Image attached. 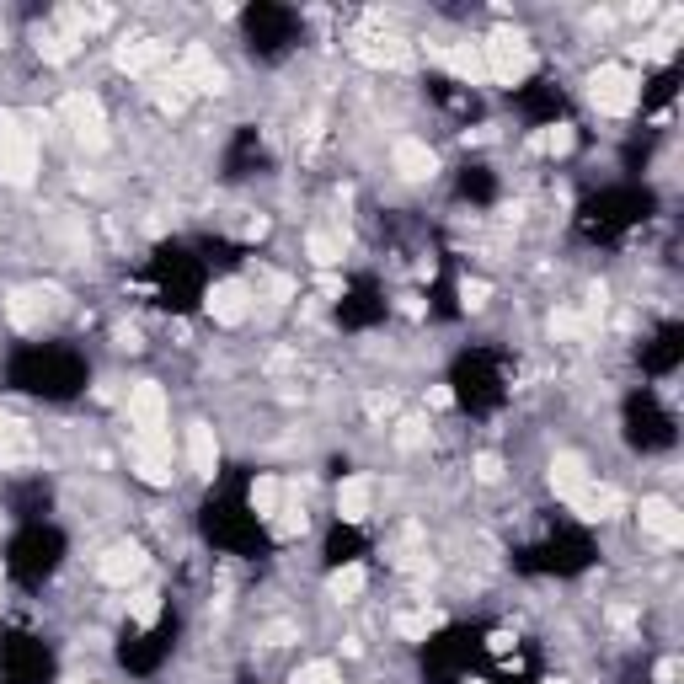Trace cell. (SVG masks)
<instances>
[{
  "label": "cell",
  "mask_w": 684,
  "mask_h": 684,
  "mask_svg": "<svg viewBox=\"0 0 684 684\" xmlns=\"http://www.w3.org/2000/svg\"><path fill=\"white\" fill-rule=\"evenodd\" d=\"M134 471L150 481V487H166L171 481V439L161 428L155 433H134Z\"/></svg>",
  "instance_id": "cell-5"
},
{
  "label": "cell",
  "mask_w": 684,
  "mask_h": 684,
  "mask_svg": "<svg viewBox=\"0 0 684 684\" xmlns=\"http://www.w3.org/2000/svg\"><path fill=\"white\" fill-rule=\"evenodd\" d=\"M642 530L652 540H663V546H679V540H684V519H679V508L668 503V497H647V503H642Z\"/></svg>",
  "instance_id": "cell-10"
},
{
  "label": "cell",
  "mask_w": 684,
  "mask_h": 684,
  "mask_svg": "<svg viewBox=\"0 0 684 684\" xmlns=\"http://www.w3.org/2000/svg\"><path fill=\"white\" fill-rule=\"evenodd\" d=\"M359 59H369V65H401V59H407V49H401L396 38H380L375 49H359Z\"/></svg>",
  "instance_id": "cell-27"
},
{
  "label": "cell",
  "mask_w": 684,
  "mask_h": 684,
  "mask_svg": "<svg viewBox=\"0 0 684 684\" xmlns=\"http://www.w3.org/2000/svg\"><path fill=\"white\" fill-rule=\"evenodd\" d=\"M294 684H342L332 663H305L300 674H294Z\"/></svg>",
  "instance_id": "cell-29"
},
{
  "label": "cell",
  "mask_w": 684,
  "mask_h": 684,
  "mask_svg": "<svg viewBox=\"0 0 684 684\" xmlns=\"http://www.w3.org/2000/svg\"><path fill=\"white\" fill-rule=\"evenodd\" d=\"M551 332H556V337H583V332H588V316H578V310H556Z\"/></svg>",
  "instance_id": "cell-28"
},
{
  "label": "cell",
  "mask_w": 684,
  "mask_h": 684,
  "mask_svg": "<svg viewBox=\"0 0 684 684\" xmlns=\"http://www.w3.org/2000/svg\"><path fill=\"white\" fill-rule=\"evenodd\" d=\"M246 310H252V289L236 284V278H225V284L209 289V316L220 321V326H241Z\"/></svg>",
  "instance_id": "cell-9"
},
{
  "label": "cell",
  "mask_w": 684,
  "mask_h": 684,
  "mask_svg": "<svg viewBox=\"0 0 684 684\" xmlns=\"http://www.w3.org/2000/svg\"><path fill=\"white\" fill-rule=\"evenodd\" d=\"M27 449H33V439H27V428L17 423V417L0 412V460H27Z\"/></svg>",
  "instance_id": "cell-19"
},
{
  "label": "cell",
  "mask_w": 684,
  "mask_h": 684,
  "mask_svg": "<svg viewBox=\"0 0 684 684\" xmlns=\"http://www.w3.org/2000/svg\"><path fill=\"white\" fill-rule=\"evenodd\" d=\"M535 145L551 150V155H567V150H572V134H567V129H551V134H540Z\"/></svg>",
  "instance_id": "cell-33"
},
{
  "label": "cell",
  "mask_w": 684,
  "mask_h": 684,
  "mask_svg": "<svg viewBox=\"0 0 684 684\" xmlns=\"http://www.w3.org/2000/svg\"><path fill=\"white\" fill-rule=\"evenodd\" d=\"M465 305H471V310H481V305H487V294H492V284H487V278H465Z\"/></svg>",
  "instance_id": "cell-31"
},
{
  "label": "cell",
  "mask_w": 684,
  "mask_h": 684,
  "mask_svg": "<svg viewBox=\"0 0 684 684\" xmlns=\"http://www.w3.org/2000/svg\"><path fill=\"white\" fill-rule=\"evenodd\" d=\"M471 471H476V481H497V476H503V460H497V455H492V449H481V455H476V465H471Z\"/></svg>",
  "instance_id": "cell-30"
},
{
  "label": "cell",
  "mask_w": 684,
  "mask_h": 684,
  "mask_svg": "<svg viewBox=\"0 0 684 684\" xmlns=\"http://www.w3.org/2000/svg\"><path fill=\"white\" fill-rule=\"evenodd\" d=\"M75 684H81V679H75Z\"/></svg>",
  "instance_id": "cell-36"
},
{
  "label": "cell",
  "mask_w": 684,
  "mask_h": 684,
  "mask_svg": "<svg viewBox=\"0 0 684 684\" xmlns=\"http://www.w3.org/2000/svg\"><path fill=\"white\" fill-rule=\"evenodd\" d=\"M166 59V43H155V38H139V43H118V65L123 70H134V75H145L155 70Z\"/></svg>",
  "instance_id": "cell-16"
},
{
  "label": "cell",
  "mask_w": 684,
  "mask_h": 684,
  "mask_svg": "<svg viewBox=\"0 0 684 684\" xmlns=\"http://www.w3.org/2000/svg\"><path fill=\"white\" fill-rule=\"evenodd\" d=\"M305 252H310L316 268H337V262H342V236H337V230H310Z\"/></svg>",
  "instance_id": "cell-18"
},
{
  "label": "cell",
  "mask_w": 684,
  "mask_h": 684,
  "mask_svg": "<svg viewBox=\"0 0 684 684\" xmlns=\"http://www.w3.org/2000/svg\"><path fill=\"white\" fill-rule=\"evenodd\" d=\"M118 348H129V353L139 348V332H134V326H118Z\"/></svg>",
  "instance_id": "cell-34"
},
{
  "label": "cell",
  "mask_w": 684,
  "mask_h": 684,
  "mask_svg": "<svg viewBox=\"0 0 684 684\" xmlns=\"http://www.w3.org/2000/svg\"><path fill=\"white\" fill-rule=\"evenodd\" d=\"M188 465H193V476H214V465H220V444H214L209 423L188 428Z\"/></svg>",
  "instance_id": "cell-15"
},
{
  "label": "cell",
  "mask_w": 684,
  "mask_h": 684,
  "mask_svg": "<svg viewBox=\"0 0 684 684\" xmlns=\"http://www.w3.org/2000/svg\"><path fill=\"white\" fill-rule=\"evenodd\" d=\"M396 171L407 182H428L433 171H439V161H433V150L423 145V139H401L396 145Z\"/></svg>",
  "instance_id": "cell-13"
},
{
  "label": "cell",
  "mask_w": 684,
  "mask_h": 684,
  "mask_svg": "<svg viewBox=\"0 0 684 684\" xmlns=\"http://www.w3.org/2000/svg\"><path fill=\"white\" fill-rule=\"evenodd\" d=\"M129 423H134V433H155L166 423V391L155 380H145V385H134V391H129Z\"/></svg>",
  "instance_id": "cell-8"
},
{
  "label": "cell",
  "mask_w": 684,
  "mask_h": 684,
  "mask_svg": "<svg viewBox=\"0 0 684 684\" xmlns=\"http://www.w3.org/2000/svg\"><path fill=\"white\" fill-rule=\"evenodd\" d=\"M546 684H567V679H546Z\"/></svg>",
  "instance_id": "cell-35"
},
{
  "label": "cell",
  "mask_w": 684,
  "mask_h": 684,
  "mask_svg": "<svg viewBox=\"0 0 684 684\" xmlns=\"http://www.w3.org/2000/svg\"><path fill=\"white\" fill-rule=\"evenodd\" d=\"M572 508H578L583 519H615V513L626 508V503H620L615 487H604V481H588V487L572 497Z\"/></svg>",
  "instance_id": "cell-14"
},
{
  "label": "cell",
  "mask_w": 684,
  "mask_h": 684,
  "mask_svg": "<svg viewBox=\"0 0 684 684\" xmlns=\"http://www.w3.org/2000/svg\"><path fill=\"white\" fill-rule=\"evenodd\" d=\"M75 43H81V38H70L65 27H54V33H43V38H38V54L49 59V65H65V59L75 54Z\"/></svg>",
  "instance_id": "cell-22"
},
{
  "label": "cell",
  "mask_w": 684,
  "mask_h": 684,
  "mask_svg": "<svg viewBox=\"0 0 684 684\" xmlns=\"http://www.w3.org/2000/svg\"><path fill=\"white\" fill-rule=\"evenodd\" d=\"M396 439L407 444V449H417V444L428 439V423H423V417H407V423H401V433H396Z\"/></svg>",
  "instance_id": "cell-32"
},
{
  "label": "cell",
  "mask_w": 684,
  "mask_h": 684,
  "mask_svg": "<svg viewBox=\"0 0 684 684\" xmlns=\"http://www.w3.org/2000/svg\"><path fill=\"white\" fill-rule=\"evenodd\" d=\"M278 503H284V487H278L273 476H257L252 481V513H257V519H273Z\"/></svg>",
  "instance_id": "cell-21"
},
{
  "label": "cell",
  "mask_w": 684,
  "mask_h": 684,
  "mask_svg": "<svg viewBox=\"0 0 684 684\" xmlns=\"http://www.w3.org/2000/svg\"><path fill=\"white\" fill-rule=\"evenodd\" d=\"M460 81H487V65H481V43H455V49L439 54Z\"/></svg>",
  "instance_id": "cell-17"
},
{
  "label": "cell",
  "mask_w": 684,
  "mask_h": 684,
  "mask_svg": "<svg viewBox=\"0 0 684 684\" xmlns=\"http://www.w3.org/2000/svg\"><path fill=\"white\" fill-rule=\"evenodd\" d=\"M588 102H594L604 118H626L636 107V75L626 65H599L588 75Z\"/></svg>",
  "instance_id": "cell-3"
},
{
  "label": "cell",
  "mask_w": 684,
  "mask_h": 684,
  "mask_svg": "<svg viewBox=\"0 0 684 684\" xmlns=\"http://www.w3.org/2000/svg\"><path fill=\"white\" fill-rule=\"evenodd\" d=\"M481 65H487V81H503V86H519L524 75L535 70V54L530 43H524L519 33H492L487 43H481Z\"/></svg>",
  "instance_id": "cell-2"
},
{
  "label": "cell",
  "mask_w": 684,
  "mask_h": 684,
  "mask_svg": "<svg viewBox=\"0 0 684 684\" xmlns=\"http://www.w3.org/2000/svg\"><path fill=\"white\" fill-rule=\"evenodd\" d=\"M364 567H342V572H332V583H326V588H332V599H359L364 594Z\"/></svg>",
  "instance_id": "cell-24"
},
{
  "label": "cell",
  "mask_w": 684,
  "mask_h": 684,
  "mask_svg": "<svg viewBox=\"0 0 684 684\" xmlns=\"http://www.w3.org/2000/svg\"><path fill=\"white\" fill-rule=\"evenodd\" d=\"M97 578L113 583V588L139 583V578H145V551H139L134 540H118V546H107L102 562H97Z\"/></svg>",
  "instance_id": "cell-6"
},
{
  "label": "cell",
  "mask_w": 684,
  "mask_h": 684,
  "mask_svg": "<svg viewBox=\"0 0 684 684\" xmlns=\"http://www.w3.org/2000/svg\"><path fill=\"white\" fill-rule=\"evenodd\" d=\"M369 503H375V481L369 476H348L337 487V513L348 524H359V519H369Z\"/></svg>",
  "instance_id": "cell-11"
},
{
  "label": "cell",
  "mask_w": 684,
  "mask_h": 684,
  "mask_svg": "<svg viewBox=\"0 0 684 684\" xmlns=\"http://www.w3.org/2000/svg\"><path fill=\"white\" fill-rule=\"evenodd\" d=\"M43 310H49V294H38V289L11 294V321H17V326H38Z\"/></svg>",
  "instance_id": "cell-20"
},
{
  "label": "cell",
  "mask_w": 684,
  "mask_h": 684,
  "mask_svg": "<svg viewBox=\"0 0 684 684\" xmlns=\"http://www.w3.org/2000/svg\"><path fill=\"white\" fill-rule=\"evenodd\" d=\"M38 171V139L22 118H0V177L11 188H27Z\"/></svg>",
  "instance_id": "cell-1"
},
{
  "label": "cell",
  "mask_w": 684,
  "mask_h": 684,
  "mask_svg": "<svg viewBox=\"0 0 684 684\" xmlns=\"http://www.w3.org/2000/svg\"><path fill=\"white\" fill-rule=\"evenodd\" d=\"M171 86H198V91H225V70L214 65V54L204 49V43H188L177 59V81Z\"/></svg>",
  "instance_id": "cell-7"
},
{
  "label": "cell",
  "mask_w": 684,
  "mask_h": 684,
  "mask_svg": "<svg viewBox=\"0 0 684 684\" xmlns=\"http://www.w3.org/2000/svg\"><path fill=\"white\" fill-rule=\"evenodd\" d=\"M551 487H556V497H567V503H572V497L588 487V460L572 455V449H567V455H556L551 460Z\"/></svg>",
  "instance_id": "cell-12"
},
{
  "label": "cell",
  "mask_w": 684,
  "mask_h": 684,
  "mask_svg": "<svg viewBox=\"0 0 684 684\" xmlns=\"http://www.w3.org/2000/svg\"><path fill=\"white\" fill-rule=\"evenodd\" d=\"M129 615L139 620V626H150V620L161 615V594H155V588H139V594H129Z\"/></svg>",
  "instance_id": "cell-26"
},
{
  "label": "cell",
  "mask_w": 684,
  "mask_h": 684,
  "mask_svg": "<svg viewBox=\"0 0 684 684\" xmlns=\"http://www.w3.org/2000/svg\"><path fill=\"white\" fill-rule=\"evenodd\" d=\"M433 626H439V615H433V610H412V615H401V620H396V631L407 636V642H423V636H428Z\"/></svg>",
  "instance_id": "cell-25"
},
{
  "label": "cell",
  "mask_w": 684,
  "mask_h": 684,
  "mask_svg": "<svg viewBox=\"0 0 684 684\" xmlns=\"http://www.w3.org/2000/svg\"><path fill=\"white\" fill-rule=\"evenodd\" d=\"M273 524H278V535H300V530H305V508H300V487H289V503H278V513H273Z\"/></svg>",
  "instance_id": "cell-23"
},
{
  "label": "cell",
  "mask_w": 684,
  "mask_h": 684,
  "mask_svg": "<svg viewBox=\"0 0 684 684\" xmlns=\"http://www.w3.org/2000/svg\"><path fill=\"white\" fill-rule=\"evenodd\" d=\"M65 123H70V134L81 139L86 150H102L107 145V118H102V102L97 97H86V91H75V97H65Z\"/></svg>",
  "instance_id": "cell-4"
}]
</instances>
